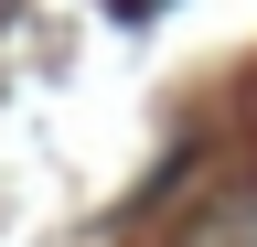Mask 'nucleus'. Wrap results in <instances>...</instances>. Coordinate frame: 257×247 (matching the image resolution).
Returning <instances> with one entry per match:
<instances>
[{
  "label": "nucleus",
  "instance_id": "1",
  "mask_svg": "<svg viewBox=\"0 0 257 247\" xmlns=\"http://www.w3.org/2000/svg\"><path fill=\"white\" fill-rule=\"evenodd\" d=\"M182 247H257V183H225V194H214V215H204Z\"/></svg>",
  "mask_w": 257,
  "mask_h": 247
},
{
  "label": "nucleus",
  "instance_id": "2",
  "mask_svg": "<svg viewBox=\"0 0 257 247\" xmlns=\"http://www.w3.org/2000/svg\"><path fill=\"white\" fill-rule=\"evenodd\" d=\"M107 11H128V22H150V11H161V0H107Z\"/></svg>",
  "mask_w": 257,
  "mask_h": 247
}]
</instances>
